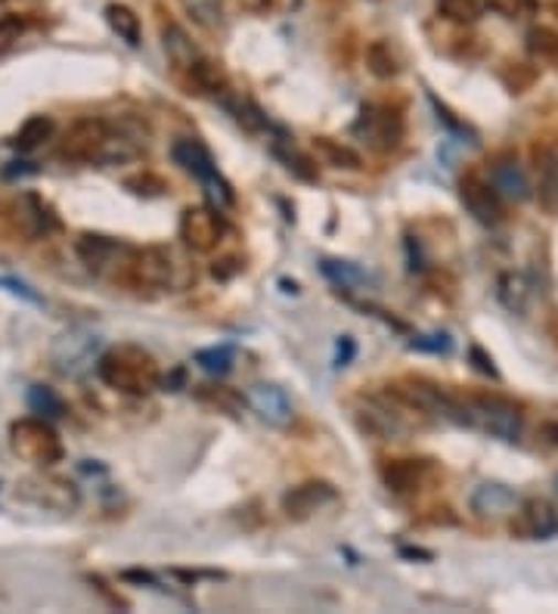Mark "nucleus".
<instances>
[{
  "label": "nucleus",
  "mask_w": 558,
  "mask_h": 614,
  "mask_svg": "<svg viewBox=\"0 0 558 614\" xmlns=\"http://www.w3.org/2000/svg\"><path fill=\"white\" fill-rule=\"evenodd\" d=\"M147 137L131 121L112 125L106 118H78L60 140V159L82 165H118L140 159Z\"/></svg>",
  "instance_id": "1"
},
{
  "label": "nucleus",
  "mask_w": 558,
  "mask_h": 614,
  "mask_svg": "<svg viewBox=\"0 0 558 614\" xmlns=\"http://www.w3.org/2000/svg\"><path fill=\"white\" fill-rule=\"evenodd\" d=\"M447 419L462 429H475L500 441H518L525 429L522 407L500 395H453Z\"/></svg>",
  "instance_id": "2"
},
{
  "label": "nucleus",
  "mask_w": 558,
  "mask_h": 614,
  "mask_svg": "<svg viewBox=\"0 0 558 614\" xmlns=\"http://www.w3.org/2000/svg\"><path fill=\"white\" fill-rule=\"evenodd\" d=\"M97 376L118 395L143 398L162 388V366L140 345H112L97 360Z\"/></svg>",
  "instance_id": "3"
},
{
  "label": "nucleus",
  "mask_w": 558,
  "mask_h": 614,
  "mask_svg": "<svg viewBox=\"0 0 558 614\" xmlns=\"http://www.w3.org/2000/svg\"><path fill=\"white\" fill-rule=\"evenodd\" d=\"M10 448L22 463L50 468L66 456L63 438L50 426L47 416H22L10 426Z\"/></svg>",
  "instance_id": "4"
},
{
  "label": "nucleus",
  "mask_w": 558,
  "mask_h": 614,
  "mask_svg": "<svg viewBox=\"0 0 558 614\" xmlns=\"http://www.w3.org/2000/svg\"><path fill=\"white\" fill-rule=\"evenodd\" d=\"M171 155H174V162H178L186 174H193V177L205 186L208 200H212L221 212H224V208H230L233 186L221 177V171H217V165H214L212 152L205 150L198 140H193V137L178 140V143L171 147Z\"/></svg>",
  "instance_id": "5"
},
{
  "label": "nucleus",
  "mask_w": 558,
  "mask_h": 614,
  "mask_svg": "<svg viewBox=\"0 0 558 614\" xmlns=\"http://www.w3.org/2000/svg\"><path fill=\"white\" fill-rule=\"evenodd\" d=\"M75 251L82 258V265L99 277V280H112L125 286V273L131 265L133 246L118 243L112 236H99V233H84L82 239L75 243Z\"/></svg>",
  "instance_id": "6"
},
{
  "label": "nucleus",
  "mask_w": 558,
  "mask_h": 614,
  "mask_svg": "<svg viewBox=\"0 0 558 614\" xmlns=\"http://www.w3.org/2000/svg\"><path fill=\"white\" fill-rule=\"evenodd\" d=\"M351 133L373 152H395L404 140V116L391 106L366 103L357 121L351 125Z\"/></svg>",
  "instance_id": "7"
},
{
  "label": "nucleus",
  "mask_w": 558,
  "mask_h": 614,
  "mask_svg": "<svg viewBox=\"0 0 558 614\" xmlns=\"http://www.w3.org/2000/svg\"><path fill=\"white\" fill-rule=\"evenodd\" d=\"M178 233H181L183 246L190 251L212 255L224 243V236L230 233V227H227V220H224L217 205H190L181 215Z\"/></svg>",
  "instance_id": "8"
},
{
  "label": "nucleus",
  "mask_w": 558,
  "mask_h": 614,
  "mask_svg": "<svg viewBox=\"0 0 558 614\" xmlns=\"http://www.w3.org/2000/svg\"><path fill=\"white\" fill-rule=\"evenodd\" d=\"M17 497L32 503L37 509H50V513H75L78 503H82V491L78 484L60 478V475H32V478H22L17 484Z\"/></svg>",
  "instance_id": "9"
},
{
  "label": "nucleus",
  "mask_w": 558,
  "mask_h": 614,
  "mask_svg": "<svg viewBox=\"0 0 558 614\" xmlns=\"http://www.w3.org/2000/svg\"><path fill=\"white\" fill-rule=\"evenodd\" d=\"M404 407H410V403H404V400L391 395L388 398H363V407H361V422L366 432H373L376 438H385V441H404L407 434L412 432V422L407 413H419V410H407V413H400Z\"/></svg>",
  "instance_id": "10"
},
{
  "label": "nucleus",
  "mask_w": 558,
  "mask_h": 614,
  "mask_svg": "<svg viewBox=\"0 0 558 614\" xmlns=\"http://www.w3.org/2000/svg\"><path fill=\"white\" fill-rule=\"evenodd\" d=\"M174 255L162 246L131 251V265L125 273V286L131 289H171L174 286Z\"/></svg>",
  "instance_id": "11"
},
{
  "label": "nucleus",
  "mask_w": 558,
  "mask_h": 614,
  "mask_svg": "<svg viewBox=\"0 0 558 614\" xmlns=\"http://www.w3.org/2000/svg\"><path fill=\"white\" fill-rule=\"evenodd\" d=\"M460 202L465 205V212L484 227H496L506 217L500 190L493 186V181H484L477 174H465L460 181Z\"/></svg>",
  "instance_id": "12"
},
{
  "label": "nucleus",
  "mask_w": 558,
  "mask_h": 614,
  "mask_svg": "<svg viewBox=\"0 0 558 614\" xmlns=\"http://www.w3.org/2000/svg\"><path fill=\"white\" fill-rule=\"evenodd\" d=\"M53 364L66 376H82L87 366L99 360L97 357V335L87 330H68L66 335L56 338L53 345Z\"/></svg>",
  "instance_id": "13"
},
{
  "label": "nucleus",
  "mask_w": 558,
  "mask_h": 614,
  "mask_svg": "<svg viewBox=\"0 0 558 614\" xmlns=\"http://www.w3.org/2000/svg\"><path fill=\"white\" fill-rule=\"evenodd\" d=\"M335 499H339V491L329 482H304L296 484L292 491H286V497H282V513L289 515L292 521H304V518H311V515L323 513Z\"/></svg>",
  "instance_id": "14"
},
{
  "label": "nucleus",
  "mask_w": 558,
  "mask_h": 614,
  "mask_svg": "<svg viewBox=\"0 0 558 614\" xmlns=\"http://www.w3.org/2000/svg\"><path fill=\"white\" fill-rule=\"evenodd\" d=\"M246 403L255 410V413L261 416L267 426H273V429H289L292 426V403L286 398V391L277 388V385H267V383H258L251 385L246 391Z\"/></svg>",
  "instance_id": "15"
},
{
  "label": "nucleus",
  "mask_w": 558,
  "mask_h": 614,
  "mask_svg": "<svg viewBox=\"0 0 558 614\" xmlns=\"http://www.w3.org/2000/svg\"><path fill=\"white\" fill-rule=\"evenodd\" d=\"M515 531L525 534L530 540H549L558 534V509L549 499L534 497L518 506Z\"/></svg>",
  "instance_id": "16"
},
{
  "label": "nucleus",
  "mask_w": 558,
  "mask_h": 614,
  "mask_svg": "<svg viewBox=\"0 0 558 614\" xmlns=\"http://www.w3.org/2000/svg\"><path fill=\"white\" fill-rule=\"evenodd\" d=\"M431 465L426 460H388L382 465V482L395 494H416L426 484Z\"/></svg>",
  "instance_id": "17"
},
{
  "label": "nucleus",
  "mask_w": 558,
  "mask_h": 614,
  "mask_svg": "<svg viewBox=\"0 0 558 614\" xmlns=\"http://www.w3.org/2000/svg\"><path fill=\"white\" fill-rule=\"evenodd\" d=\"M515 509H518V497L506 484L487 482L472 494V513L481 515V518H503Z\"/></svg>",
  "instance_id": "18"
},
{
  "label": "nucleus",
  "mask_w": 558,
  "mask_h": 614,
  "mask_svg": "<svg viewBox=\"0 0 558 614\" xmlns=\"http://www.w3.org/2000/svg\"><path fill=\"white\" fill-rule=\"evenodd\" d=\"M534 162L540 174V205L549 215H558V147H537Z\"/></svg>",
  "instance_id": "19"
},
{
  "label": "nucleus",
  "mask_w": 558,
  "mask_h": 614,
  "mask_svg": "<svg viewBox=\"0 0 558 614\" xmlns=\"http://www.w3.org/2000/svg\"><path fill=\"white\" fill-rule=\"evenodd\" d=\"M162 44L168 60H171V66L178 68V72H183V75L202 60V53H198L196 44L190 41V34L183 32L181 25H174V22H168L162 29Z\"/></svg>",
  "instance_id": "20"
},
{
  "label": "nucleus",
  "mask_w": 558,
  "mask_h": 614,
  "mask_svg": "<svg viewBox=\"0 0 558 614\" xmlns=\"http://www.w3.org/2000/svg\"><path fill=\"white\" fill-rule=\"evenodd\" d=\"M313 155L329 168H342V171H361L363 159L361 152H354L342 140L332 137H313Z\"/></svg>",
  "instance_id": "21"
},
{
  "label": "nucleus",
  "mask_w": 558,
  "mask_h": 614,
  "mask_svg": "<svg viewBox=\"0 0 558 614\" xmlns=\"http://www.w3.org/2000/svg\"><path fill=\"white\" fill-rule=\"evenodd\" d=\"M493 186L500 190L503 200H527L530 196V183H527L525 171L518 162H496L491 171Z\"/></svg>",
  "instance_id": "22"
},
{
  "label": "nucleus",
  "mask_w": 558,
  "mask_h": 614,
  "mask_svg": "<svg viewBox=\"0 0 558 614\" xmlns=\"http://www.w3.org/2000/svg\"><path fill=\"white\" fill-rule=\"evenodd\" d=\"M106 22H109V29H112L128 47H140V41H143V25H140V17L133 13L131 7H125V3H109V7H106Z\"/></svg>",
  "instance_id": "23"
},
{
  "label": "nucleus",
  "mask_w": 558,
  "mask_h": 614,
  "mask_svg": "<svg viewBox=\"0 0 558 614\" xmlns=\"http://www.w3.org/2000/svg\"><path fill=\"white\" fill-rule=\"evenodd\" d=\"M183 10H186V17L196 22L198 29H205V32H217V29H224V3L221 0H181Z\"/></svg>",
  "instance_id": "24"
},
{
  "label": "nucleus",
  "mask_w": 558,
  "mask_h": 614,
  "mask_svg": "<svg viewBox=\"0 0 558 614\" xmlns=\"http://www.w3.org/2000/svg\"><path fill=\"white\" fill-rule=\"evenodd\" d=\"M50 133H53V118L32 116L22 128H19L17 137H13V147H17L19 152H32L37 150L44 140H50Z\"/></svg>",
  "instance_id": "25"
},
{
  "label": "nucleus",
  "mask_w": 558,
  "mask_h": 614,
  "mask_svg": "<svg viewBox=\"0 0 558 614\" xmlns=\"http://www.w3.org/2000/svg\"><path fill=\"white\" fill-rule=\"evenodd\" d=\"M527 53L540 60L543 66L558 68V34L552 29H530L527 32Z\"/></svg>",
  "instance_id": "26"
},
{
  "label": "nucleus",
  "mask_w": 558,
  "mask_h": 614,
  "mask_svg": "<svg viewBox=\"0 0 558 614\" xmlns=\"http://www.w3.org/2000/svg\"><path fill=\"white\" fill-rule=\"evenodd\" d=\"M233 357H236V354H233L230 345H214V348L196 351L193 360H196L208 376H227L233 369Z\"/></svg>",
  "instance_id": "27"
},
{
  "label": "nucleus",
  "mask_w": 558,
  "mask_h": 614,
  "mask_svg": "<svg viewBox=\"0 0 558 614\" xmlns=\"http://www.w3.org/2000/svg\"><path fill=\"white\" fill-rule=\"evenodd\" d=\"M320 270H323V277L326 280H332L335 286H342V289H354V286H366V273H363L361 267L351 265V261H323L320 265Z\"/></svg>",
  "instance_id": "28"
},
{
  "label": "nucleus",
  "mask_w": 558,
  "mask_h": 614,
  "mask_svg": "<svg viewBox=\"0 0 558 614\" xmlns=\"http://www.w3.org/2000/svg\"><path fill=\"white\" fill-rule=\"evenodd\" d=\"M366 63H369V72H373L376 78H382V82L397 78V72H400V66H397V56L391 53V47H388L385 41H376V44L366 51Z\"/></svg>",
  "instance_id": "29"
},
{
  "label": "nucleus",
  "mask_w": 558,
  "mask_h": 614,
  "mask_svg": "<svg viewBox=\"0 0 558 614\" xmlns=\"http://www.w3.org/2000/svg\"><path fill=\"white\" fill-rule=\"evenodd\" d=\"M527 295H530V289H527L525 277H518V273H506L503 280H500V301L515 311V314H522L527 308Z\"/></svg>",
  "instance_id": "30"
},
{
  "label": "nucleus",
  "mask_w": 558,
  "mask_h": 614,
  "mask_svg": "<svg viewBox=\"0 0 558 614\" xmlns=\"http://www.w3.org/2000/svg\"><path fill=\"white\" fill-rule=\"evenodd\" d=\"M224 106H227V112H230L246 131H261V128H267V118L261 116V109L255 106V103L248 100H239V97H224Z\"/></svg>",
  "instance_id": "31"
},
{
  "label": "nucleus",
  "mask_w": 558,
  "mask_h": 614,
  "mask_svg": "<svg viewBox=\"0 0 558 614\" xmlns=\"http://www.w3.org/2000/svg\"><path fill=\"white\" fill-rule=\"evenodd\" d=\"M438 3V13L450 22H460V25H469L481 17V7L477 0H434Z\"/></svg>",
  "instance_id": "32"
},
{
  "label": "nucleus",
  "mask_w": 558,
  "mask_h": 614,
  "mask_svg": "<svg viewBox=\"0 0 558 614\" xmlns=\"http://www.w3.org/2000/svg\"><path fill=\"white\" fill-rule=\"evenodd\" d=\"M29 407H32L34 413L37 416H63L66 413V407H63V400L56 398L50 388H44V385H34L32 391H29Z\"/></svg>",
  "instance_id": "33"
},
{
  "label": "nucleus",
  "mask_w": 558,
  "mask_h": 614,
  "mask_svg": "<svg viewBox=\"0 0 558 614\" xmlns=\"http://www.w3.org/2000/svg\"><path fill=\"white\" fill-rule=\"evenodd\" d=\"M29 29V22L17 13L0 19V53H10L22 41V34Z\"/></svg>",
  "instance_id": "34"
},
{
  "label": "nucleus",
  "mask_w": 558,
  "mask_h": 614,
  "mask_svg": "<svg viewBox=\"0 0 558 614\" xmlns=\"http://www.w3.org/2000/svg\"><path fill=\"white\" fill-rule=\"evenodd\" d=\"M487 7L503 19H522L537 10V0H487Z\"/></svg>",
  "instance_id": "35"
},
{
  "label": "nucleus",
  "mask_w": 558,
  "mask_h": 614,
  "mask_svg": "<svg viewBox=\"0 0 558 614\" xmlns=\"http://www.w3.org/2000/svg\"><path fill=\"white\" fill-rule=\"evenodd\" d=\"M412 348L416 351H434V354H447V351L453 348V342L447 338V335H426V338H416L412 342Z\"/></svg>",
  "instance_id": "36"
},
{
  "label": "nucleus",
  "mask_w": 558,
  "mask_h": 614,
  "mask_svg": "<svg viewBox=\"0 0 558 614\" xmlns=\"http://www.w3.org/2000/svg\"><path fill=\"white\" fill-rule=\"evenodd\" d=\"M469 357L475 360L477 373H484V376H491V379H500V373H496V366H493V360H491V357H487V354H484V351L477 348V345L472 351H469Z\"/></svg>",
  "instance_id": "37"
},
{
  "label": "nucleus",
  "mask_w": 558,
  "mask_h": 614,
  "mask_svg": "<svg viewBox=\"0 0 558 614\" xmlns=\"http://www.w3.org/2000/svg\"><path fill=\"white\" fill-rule=\"evenodd\" d=\"M431 103H434V109H438V118H441L443 125H447V128H450V131H457V133H469V128H465V125H462L460 118H453V112H450V109H447V106H441V103L434 100V97H431Z\"/></svg>",
  "instance_id": "38"
},
{
  "label": "nucleus",
  "mask_w": 558,
  "mask_h": 614,
  "mask_svg": "<svg viewBox=\"0 0 558 614\" xmlns=\"http://www.w3.org/2000/svg\"><path fill=\"white\" fill-rule=\"evenodd\" d=\"M354 338L351 335H342L339 338V354H335V366H347L351 364V357H354Z\"/></svg>",
  "instance_id": "39"
},
{
  "label": "nucleus",
  "mask_w": 558,
  "mask_h": 614,
  "mask_svg": "<svg viewBox=\"0 0 558 614\" xmlns=\"http://www.w3.org/2000/svg\"><path fill=\"white\" fill-rule=\"evenodd\" d=\"M246 10H251V13H261V10H270L273 7V0H239Z\"/></svg>",
  "instance_id": "40"
},
{
  "label": "nucleus",
  "mask_w": 558,
  "mask_h": 614,
  "mask_svg": "<svg viewBox=\"0 0 558 614\" xmlns=\"http://www.w3.org/2000/svg\"><path fill=\"white\" fill-rule=\"evenodd\" d=\"M543 432H546V434H552V438H549V441H552V444H558V426H546V429H543Z\"/></svg>",
  "instance_id": "41"
},
{
  "label": "nucleus",
  "mask_w": 558,
  "mask_h": 614,
  "mask_svg": "<svg viewBox=\"0 0 558 614\" xmlns=\"http://www.w3.org/2000/svg\"><path fill=\"white\" fill-rule=\"evenodd\" d=\"M556 487H558V478H556Z\"/></svg>",
  "instance_id": "42"
}]
</instances>
